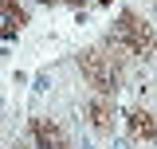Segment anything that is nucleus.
<instances>
[{"mask_svg": "<svg viewBox=\"0 0 157 149\" xmlns=\"http://www.w3.org/2000/svg\"><path fill=\"white\" fill-rule=\"evenodd\" d=\"M78 74L94 94H114L122 86V55H114V43L78 51Z\"/></svg>", "mask_w": 157, "mask_h": 149, "instance_id": "1", "label": "nucleus"}, {"mask_svg": "<svg viewBox=\"0 0 157 149\" xmlns=\"http://www.w3.org/2000/svg\"><path fill=\"white\" fill-rule=\"evenodd\" d=\"M106 43L126 47V51H130V55H137V59H157V36H153V28L137 16L134 8L118 12V20H114V36L106 39Z\"/></svg>", "mask_w": 157, "mask_h": 149, "instance_id": "2", "label": "nucleus"}, {"mask_svg": "<svg viewBox=\"0 0 157 149\" xmlns=\"http://www.w3.org/2000/svg\"><path fill=\"white\" fill-rule=\"evenodd\" d=\"M32 137H36V149H75L71 137L59 130L51 118H32Z\"/></svg>", "mask_w": 157, "mask_h": 149, "instance_id": "3", "label": "nucleus"}, {"mask_svg": "<svg viewBox=\"0 0 157 149\" xmlns=\"http://www.w3.org/2000/svg\"><path fill=\"white\" fill-rule=\"evenodd\" d=\"M24 24H28V12L16 0H0V39H16Z\"/></svg>", "mask_w": 157, "mask_h": 149, "instance_id": "4", "label": "nucleus"}, {"mask_svg": "<svg viewBox=\"0 0 157 149\" xmlns=\"http://www.w3.org/2000/svg\"><path fill=\"white\" fill-rule=\"evenodd\" d=\"M86 114H90V126L98 133H110L114 130V106H110V94H94L86 102Z\"/></svg>", "mask_w": 157, "mask_h": 149, "instance_id": "5", "label": "nucleus"}, {"mask_svg": "<svg viewBox=\"0 0 157 149\" xmlns=\"http://www.w3.org/2000/svg\"><path fill=\"white\" fill-rule=\"evenodd\" d=\"M126 122H130V133H134V137H145V141H153V137H157V122H153V114H149V110H130V114H126Z\"/></svg>", "mask_w": 157, "mask_h": 149, "instance_id": "6", "label": "nucleus"}, {"mask_svg": "<svg viewBox=\"0 0 157 149\" xmlns=\"http://www.w3.org/2000/svg\"><path fill=\"white\" fill-rule=\"evenodd\" d=\"M94 4H110V0H94Z\"/></svg>", "mask_w": 157, "mask_h": 149, "instance_id": "7", "label": "nucleus"}, {"mask_svg": "<svg viewBox=\"0 0 157 149\" xmlns=\"http://www.w3.org/2000/svg\"><path fill=\"white\" fill-rule=\"evenodd\" d=\"M67 4H82V0H67Z\"/></svg>", "mask_w": 157, "mask_h": 149, "instance_id": "8", "label": "nucleus"}, {"mask_svg": "<svg viewBox=\"0 0 157 149\" xmlns=\"http://www.w3.org/2000/svg\"><path fill=\"white\" fill-rule=\"evenodd\" d=\"M153 16H157V0H153Z\"/></svg>", "mask_w": 157, "mask_h": 149, "instance_id": "9", "label": "nucleus"}]
</instances>
